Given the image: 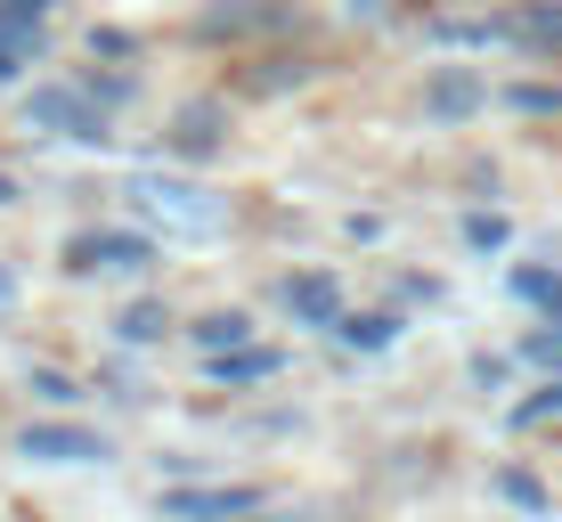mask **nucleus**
<instances>
[{"mask_svg":"<svg viewBox=\"0 0 562 522\" xmlns=\"http://www.w3.org/2000/svg\"><path fill=\"white\" fill-rule=\"evenodd\" d=\"M25 457H42V466H99L106 441L82 433V424H25V441H16Z\"/></svg>","mask_w":562,"mask_h":522,"instance_id":"nucleus-8","label":"nucleus"},{"mask_svg":"<svg viewBox=\"0 0 562 522\" xmlns=\"http://www.w3.org/2000/svg\"><path fill=\"white\" fill-rule=\"evenodd\" d=\"M221 140H228V107L221 99H188L180 114H171V131H164V147H171V156H188V164H204Z\"/></svg>","mask_w":562,"mask_h":522,"instance_id":"nucleus-6","label":"nucleus"},{"mask_svg":"<svg viewBox=\"0 0 562 522\" xmlns=\"http://www.w3.org/2000/svg\"><path fill=\"white\" fill-rule=\"evenodd\" d=\"M155 245L147 237H123V229H90V237L66 245V269L74 278H123V269H147Z\"/></svg>","mask_w":562,"mask_h":522,"instance_id":"nucleus-3","label":"nucleus"},{"mask_svg":"<svg viewBox=\"0 0 562 522\" xmlns=\"http://www.w3.org/2000/svg\"><path fill=\"white\" fill-rule=\"evenodd\" d=\"M481 99H490V90H481V74H464V66H440L432 90H424V107H432L440 123H464V114H481Z\"/></svg>","mask_w":562,"mask_h":522,"instance_id":"nucleus-10","label":"nucleus"},{"mask_svg":"<svg viewBox=\"0 0 562 522\" xmlns=\"http://www.w3.org/2000/svg\"><path fill=\"white\" fill-rule=\"evenodd\" d=\"M278 302H285L302 326H342V286L326 278V269H302V278H285Z\"/></svg>","mask_w":562,"mask_h":522,"instance_id":"nucleus-9","label":"nucleus"},{"mask_svg":"<svg viewBox=\"0 0 562 522\" xmlns=\"http://www.w3.org/2000/svg\"><path fill=\"white\" fill-rule=\"evenodd\" d=\"M335 335H342V343H359V352H383V343H392V319H351V311H342Z\"/></svg>","mask_w":562,"mask_h":522,"instance_id":"nucleus-14","label":"nucleus"},{"mask_svg":"<svg viewBox=\"0 0 562 522\" xmlns=\"http://www.w3.org/2000/svg\"><path fill=\"white\" fill-rule=\"evenodd\" d=\"M261 514V490H164V522H245Z\"/></svg>","mask_w":562,"mask_h":522,"instance_id":"nucleus-7","label":"nucleus"},{"mask_svg":"<svg viewBox=\"0 0 562 522\" xmlns=\"http://www.w3.org/2000/svg\"><path fill=\"white\" fill-rule=\"evenodd\" d=\"M0 311H16V278H9V269H0Z\"/></svg>","mask_w":562,"mask_h":522,"instance_id":"nucleus-21","label":"nucleus"},{"mask_svg":"<svg viewBox=\"0 0 562 522\" xmlns=\"http://www.w3.org/2000/svg\"><path fill=\"white\" fill-rule=\"evenodd\" d=\"M481 42H514V49H562V9L554 0H530V9H506V16H481Z\"/></svg>","mask_w":562,"mask_h":522,"instance_id":"nucleus-5","label":"nucleus"},{"mask_svg":"<svg viewBox=\"0 0 562 522\" xmlns=\"http://www.w3.org/2000/svg\"><path fill=\"white\" fill-rule=\"evenodd\" d=\"M42 33H49V0H0V82L42 57Z\"/></svg>","mask_w":562,"mask_h":522,"instance_id":"nucleus-4","label":"nucleus"},{"mask_svg":"<svg viewBox=\"0 0 562 522\" xmlns=\"http://www.w3.org/2000/svg\"><path fill=\"white\" fill-rule=\"evenodd\" d=\"M164 302H131V311H123V343H164Z\"/></svg>","mask_w":562,"mask_h":522,"instance_id":"nucleus-13","label":"nucleus"},{"mask_svg":"<svg viewBox=\"0 0 562 522\" xmlns=\"http://www.w3.org/2000/svg\"><path fill=\"white\" fill-rule=\"evenodd\" d=\"M547 417H562V376L547 384V392H530V400L514 409V424H547Z\"/></svg>","mask_w":562,"mask_h":522,"instance_id":"nucleus-16","label":"nucleus"},{"mask_svg":"<svg viewBox=\"0 0 562 522\" xmlns=\"http://www.w3.org/2000/svg\"><path fill=\"white\" fill-rule=\"evenodd\" d=\"M530 359H538V367H554V376H562V319H547V326L530 335Z\"/></svg>","mask_w":562,"mask_h":522,"instance_id":"nucleus-17","label":"nucleus"},{"mask_svg":"<svg viewBox=\"0 0 562 522\" xmlns=\"http://www.w3.org/2000/svg\"><path fill=\"white\" fill-rule=\"evenodd\" d=\"M33 392H42V400H74V384L57 376V367H33Z\"/></svg>","mask_w":562,"mask_h":522,"instance_id":"nucleus-19","label":"nucleus"},{"mask_svg":"<svg viewBox=\"0 0 562 522\" xmlns=\"http://www.w3.org/2000/svg\"><path fill=\"white\" fill-rule=\"evenodd\" d=\"M245 335H254V319H245V311H212V319H196V343H204V352H245Z\"/></svg>","mask_w":562,"mask_h":522,"instance_id":"nucleus-12","label":"nucleus"},{"mask_svg":"<svg viewBox=\"0 0 562 522\" xmlns=\"http://www.w3.org/2000/svg\"><path fill=\"white\" fill-rule=\"evenodd\" d=\"M123 197L139 204L147 221H164V237H212V229L228 221V204L212 197V188H196V180H164V171H131Z\"/></svg>","mask_w":562,"mask_h":522,"instance_id":"nucleus-1","label":"nucleus"},{"mask_svg":"<svg viewBox=\"0 0 562 522\" xmlns=\"http://www.w3.org/2000/svg\"><path fill=\"white\" fill-rule=\"evenodd\" d=\"M278 352H254V343H245V352H212V384H269L278 376Z\"/></svg>","mask_w":562,"mask_h":522,"instance_id":"nucleus-11","label":"nucleus"},{"mask_svg":"<svg viewBox=\"0 0 562 522\" xmlns=\"http://www.w3.org/2000/svg\"><path fill=\"white\" fill-rule=\"evenodd\" d=\"M0 204H16V180H0Z\"/></svg>","mask_w":562,"mask_h":522,"instance_id":"nucleus-22","label":"nucleus"},{"mask_svg":"<svg viewBox=\"0 0 562 522\" xmlns=\"http://www.w3.org/2000/svg\"><path fill=\"white\" fill-rule=\"evenodd\" d=\"M506 498H514V507H547V490H538L530 474H506Z\"/></svg>","mask_w":562,"mask_h":522,"instance_id":"nucleus-20","label":"nucleus"},{"mask_svg":"<svg viewBox=\"0 0 562 522\" xmlns=\"http://www.w3.org/2000/svg\"><path fill=\"white\" fill-rule=\"evenodd\" d=\"M514 107H521V114H562V90L530 82V90H514Z\"/></svg>","mask_w":562,"mask_h":522,"instance_id":"nucleus-18","label":"nucleus"},{"mask_svg":"<svg viewBox=\"0 0 562 522\" xmlns=\"http://www.w3.org/2000/svg\"><path fill=\"white\" fill-rule=\"evenodd\" d=\"M464 245H473V254H497V245H506V221H497V212H473V221H464Z\"/></svg>","mask_w":562,"mask_h":522,"instance_id":"nucleus-15","label":"nucleus"},{"mask_svg":"<svg viewBox=\"0 0 562 522\" xmlns=\"http://www.w3.org/2000/svg\"><path fill=\"white\" fill-rule=\"evenodd\" d=\"M25 131H49V140H106V114L90 107V90L42 82V90H25Z\"/></svg>","mask_w":562,"mask_h":522,"instance_id":"nucleus-2","label":"nucleus"}]
</instances>
